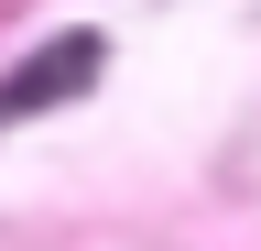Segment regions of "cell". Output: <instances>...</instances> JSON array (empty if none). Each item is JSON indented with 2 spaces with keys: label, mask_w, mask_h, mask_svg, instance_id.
I'll list each match as a JSON object with an SVG mask.
<instances>
[{
  "label": "cell",
  "mask_w": 261,
  "mask_h": 251,
  "mask_svg": "<svg viewBox=\"0 0 261 251\" xmlns=\"http://www.w3.org/2000/svg\"><path fill=\"white\" fill-rule=\"evenodd\" d=\"M109 66V33H55L44 55H22L11 77H0V120H33V109H65L76 87Z\"/></svg>",
  "instance_id": "cell-1"
}]
</instances>
